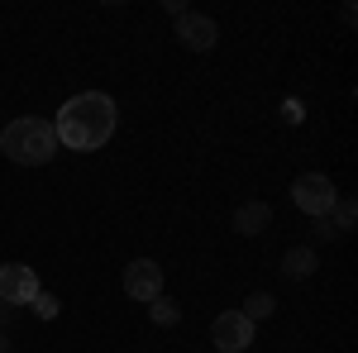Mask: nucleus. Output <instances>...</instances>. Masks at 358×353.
Returning <instances> with one entry per match:
<instances>
[{
	"instance_id": "f8f14e48",
	"label": "nucleus",
	"mask_w": 358,
	"mask_h": 353,
	"mask_svg": "<svg viewBox=\"0 0 358 353\" xmlns=\"http://www.w3.org/2000/svg\"><path fill=\"white\" fill-rule=\"evenodd\" d=\"M354 219H358V206H354V201H344V196H339V201L330 206V224L339 229V234H349V229H354Z\"/></svg>"
},
{
	"instance_id": "9b49d317",
	"label": "nucleus",
	"mask_w": 358,
	"mask_h": 353,
	"mask_svg": "<svg viewBox=\"0 0 358 353\" xmlns=\"http://www.w3.org/2000/svg\"><path fill=\"white\" fill-rule=\"evenodd\" d=\"M148 315H153V325H177V320H182V310H177V301L172 296H153L148 301Z\"/></svg>"
},
{
	"instance_id": "423d86ee",
	"label": "nucleus",
	"mask_w": 358,
	"mask_h": 353,
	"mask_svg": "<svg viewBox=\"0 0 358 353\" xmlns=\"http://www.w3.org/2000/svg\"><path fill=\"white\" fill-rule=\"evenodd\" d=\"M124 296L138 301V305H148L153 296H163V268H158L153 258H134V263L124 268Z\"/></svg>"
},
{
	"instance_id": "1a4fd4ad",
	"label": "nucleus",
	"mask_w": 358,
	"mask_h": 353,
	"mask_svg": "<svg viewBox=\"0 0 358 353\" xmlns=\"http://www.w3.org/2000/svg\"><path fill=\"white\" fill-rule=\"evenodd\" d=\"M282 272H287V277H296V282L310 277V272H315V248H306V244L287 248V253H282Z\"/></svg>"
},
{
	"instance_id": "9d476101",
	"label": "nucleus",
	"mask_w": 358,
	"mask_h": 353,
	"mask_svg": "<svg viewBox=\"0 0 358 353\" xmlns=\"http://www.w3.org/2000/svg\"><path fill=\"white\" fill-rule=\"evenodd\" d=\"M277 310V296L273 291H253V296L244 301V310H239V315H244V320H253V325H258V320H268V315H273Z\"/></svg>"
},
{
	"instance_id": "f03ea898",
	"label": "nucleus",
	"mask_w": 358,
	"mask_h": 353,
	"mask_svg": "<svg viewBox=\"0 0 358 353\" xmlns=\"http://www.w3.org/2000/svg\"><path fill=\"white\" fill-rule=\"evenodd\" d=\"M0 153L10 158V163L20 167H43L57 158V134H53V120H10L5 129H0Z\"/></svg>"
},
{
	"instance_id": "7ed1b4c3",
	"label": "nucleus",
	"mask_w": 358,
	"mask_h": 353,
	"mask_svg": "<svg viewBox=\"0 0 358 353\" xmlns=\"http://www.w3.org/2000/svg\"><path fill=\"white\" fill-rule=\"evenodd\" d=\"M292 201H296V210L310 219L330 215V206L339 201V191H334V182L325 177V172H301L296 182H292Z\"/></svg>"
},
{
	"instance_id": "f257e3e1",
	"label": "nucleus",
	"mask_w": 358,
	"mask_h": 353,
	"mask_svg": "<svg viewBox=\"0 0 358 353\" xmlns=\"http://www.w3.org/2000/svg\"><path fill=\"white\" fill-rule=\"evenodd\" d=\"M115 124H120V110L106 91H82L72 96L67 106L57 110L53 120V134L57 148H72V153H96L101 143H110Z\"/></svg>"
},
{
	"instance_id": "ddd939ff",
	"label": "nucleus",
	"mask_w": 358,
	"mask_h": 353,
	"mask_svg": "<svg viewBox=\"0 0 358 353\" xmlns=\"http://www.w3.org/2000/svg\"><path fill=\"white\" fill-rule=\"evenodd\" d=\"M29 305H34V315H38V320H53V315H57V296H48V291H38Z\"/></svg>"
},
{
	"instance_id": "0eeeda50",
	"label": "nucleus",
	"mask_w": 358,
	"mask_h": 353,
	"mask_svg": "<svg viewBox=\"0 0 358 353\" xmlns=\"http://www.w3.org/2000/svg\"><path fill=\"white\" fill-rule=\"evenodd\" d=\"M210 339H215L220 353H244L253 344V320H244L239 310H224V315H215V325H210Z\"/></svg>"
},
{
	"instance_id": "39448f33",
	"label": "nucleus",
	"mask_w": 358,
	"mask_h": 353,
	"mask_svg": "<svg viewBox=\"0 0 358 353\" xmlns=\"http://www.w3.org/2000/svg\"><path fill=\"white\" fill-rule=\"evenodd\" d=\"M177 43L192 48V53H210L220 43V24L210 15H196V10H182L177 15Z\"/></svg>"
},
{
	"instance_id": "20e7f679",
	"label": "nucleus",
	"mask_w": 358,
	"mask_h": 353,
	"mask_svg": "<svg viewBox=\"0 0 358 353\" xmlns=\"http://www.w3.org/2000/svg\"><path fill=\"white\" fill-rule=\"evenodd\" d=\"M38 272L24 263H0V305H29L38 296Z\"/></svg>"
},
{
	"instance_id": "2eb2a0df",
	"label": "nucleus",
	"mask_w": 358,
	"mask_h": 353,
	"mask_svg": "<svg viewBox=\"0 0 358 353\" xmlns=\"http://www.w3.org/2000/svg\"><path fill=\"white\" fill-rule=\"evenodd\" d=\"M0 353H10V339H5V334H0Z\"/></svg>"
},
{
	"instance_id": "6e6552de",
	"label": "nucleus",
	"mask_w": 358,
	"mask_h": 353,
	"mask_svg": "<svg viewBox=\"0 0 358 353\" xmlns=\"http://www.w3.org/2000/svg\"><path fill=\"white\" fill-rule=\"evenodd\" d=\"M268 224H273V206H268V201H244V206L234 210V229L248 234V239H253V234H268Z\"/></svg>"
},
{
	"instance_id": "4468645a",
	"label": "nucleus",
	"mask_w": 358,
	"mask_h": 353,
	"mask_svg": "<svg viewBox=\"0 0 358 353\" xmlns=\"http://www.w3.org/2000/svg\"><path fill=\"white\" fill-rule=\"evenodd\" d=\"M310 234H315V239H339V229H334V224H330V215L310 219Z\"/></svg>"
}]
</instances>
